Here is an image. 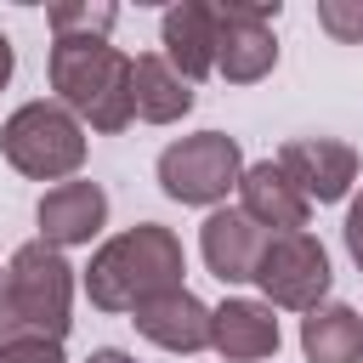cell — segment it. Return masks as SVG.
<instances>
[{"label":"cell","instance_id":"2e32d148","mask_svg":"<svg viewBox=\"0 0 363 363\" xmlns=\"http://www.w3.org/2000/svg\"><path fill=\"white\" fill-rule=\"evenodd\" d=\"M301 352L306 363H363V312L323 301L301 318Z\"/></svg>","mask_w":363,"mask_h":363},{"label":"cell","instance_id":"7402d4cb","mask_svg":"<svg viewBox=\"0 0 363 363\" xmlns=\"http://www.w3.org/2000/svg\"><path fill=\"white\" fill-rule=\"evenodd\" d=\"M11 62H17V57H11V40L0 34V91H6V79H11Z\"/></svg>","mask_w":363,"mask_h":363},{"label":"cell","instance_id":"d6986e66","mask_svg":"<svg viewBox=\"0 0 363 363\" xmlns=\"http://www.w3.org/2000/svg\"><path fill=\"white\" fill-rule=\"evenodd\" d=\"M0 363H62V346H51V340H17V346H0Z\"/></svg>","mask_w":363,"mask_h":363},{"label":"cell","instance_id":"277c9868","mask_svg":"<svg viewBox=\"0 0 363 363\" xmlns=\"http://www.w3.org/2000/svg\"><path fill=\"white\" fill-rule=\"evenodd\" d=\"M0 153L34 182H62L85 164V130L62 102H23L0 125Z\"/></svg>","mask_w":363,"mask_h":363},{"label":"cell","instance_id":"52a82bcc","mask_svg":"<svg viewBox=\"0 0 363 363\" xmlns=\"http://www.w3.org/2000/svg\"><path fill=\"white\" fill-rule=\"evenodd\" d=\"M278 0H221L216 6V74L227 85H255L278 62Z\"/></svg>","mask_w":363,"mask_h":363},{"label":"cell","instance_id":"9a60e30c","mask_svg":"<svg viewBox=\"0 0 363 363\" xmlns=\"http://www.w3.org/2000/svg\"><path fill=\"white\" fill-rule=\"evenodd\" d=\"M130 108H136V119H147V125H176V119L193 108V85H187L159 51L130 57Z\"/></svg>","mask_w":363,"mask_h":363},{"label":"cell","instance_id":"8fae6325","mask_svg":"<svg viewBox=\"0 0 363 363\" xmlns=\"http://www.w3.org/2000/svg\"><path fill=\"white\" fill-rule=\"evenodd\" d=\"M238 210L267 233H306V216H312V204L289 187V176L272 164V159H261V164H244V176H238Z\"/></svg>","mask_w":363,"mask_h":363},{"label":"cell","instance_id":"6da1fadb","mask_svg":"<svg viewBox=\"0 0 363 363\" xmlns=\"http://www.w3.org/2000/svg\"><path fill=\"white\" fill-rule=\"evenodd\" d=\"M182 272H187V255H182V238L159 221H136L130 233L108 238L91 267H85V295L91 306L102 312H136L142 301L164 295V289H182Z\"/></svg>","mask_w":363,"mask_h":363},{"label":"cell","instance_id":"7a4b0ae2","mask_svg":"<svg viewBox=\"0 0 363 363\" xmlns=\"http://www.w3.org/2000/svg\"><path fill=\"white\" fill-rule=\"evenodd\" d=\"M68 306H74V267L51 244H23L11 267L0 272V346L17 340H51L62 346L68 335Z\"/></svg>","mask_w":363,"mask_h":363},{"label":"cell","instance_id":"ac0fdd59","mask_svg":"<svg viewBox=\"0 0 363 363\" xmlns=\"http://www.w3.org/2000/svg\"><path fill=\"white\" fill-rule=\"evenodd\" d=\"M318 28L357 45L363 40V0H318Z\"/></svg>","mask_w":363,"mask_h":363},{"label":"cell","instance_id":"5bb4252c","mask_svg":"<svg viewBox=\"0 0 363 363\" xmlns=\"http://www.w3.org/2000/svg\"><path fill=\"white\" fill-rule=\"evenodd\" d=\"M210 346L221 363H261L278 352V318L261 301H221L210 312Z\"/></svg>","mask_w":363,"mask_h":363},{"label":"cell","instance_id":"9c48e42d","mask_svg":"<svg viewBox=\"0 0 363 363\" xmlns=\"http://www.w3.org/2000/svg\"><path fill=\"white\" fill-rule=\"evenodd\" d=\"M40 244L51 250H74V244H91L108 221V193L96 182H57L45 199H40Z\"/></svg>","mask_w":363,"mask_h":363},{"label":"cell","instance_id":"e0dca14e","mask_svg":"<svg viewBox=\"0 0 363 363\" xmlns=\"http://www.w3.org/2000/svg\"><path fill=\"white\" fill-rule=\"evenodd\" d=\"M113 17H119L113 6H51L45 11V23H51L57 40H108Z\"/></svg>","mask_w":363,"mask_h":363},{"label":"cell","instance_id":"ffe728a7","mask_svg":"<svg viewBox=\"0 0 363 363\" xmlns=\"http://www.w3.org/2000/svg\"><path fill=\"white\" fill-rule=\"evenodd\" d=\"M346 250H352V261H357V272H363V193H357L352 210H346Z\"/></svg>","mask_w":363,"mask_h":363},{"label":"cell","instance_id":"7c38bea8","mask_svg":"<svg viewBox=\"0 0 363 363\" xmlns=\"http://www.w3.org/2000/svg\"><path fill=\"white\" fill-rule=\"evenodd\" d=\"M261 244H267V233H261L244 210H210V221H204V233H199L204 267H210L221 284H250V278H255V261H261Z\"/></svg>","mask_w":363,"mask_h":363},{"label":"cell","instance_id":"44dd1931","mask_svg":"<svg viewBox=\"0 0 363 363\" xmlns=\"http://www.w3.org/2000/svg\"><path fill=\"white\" fill-rule=\"evenodd\" d=\"M85 363H136V357H130V352H119V346H102V352H91Z\"/></svg>","mask_w":363,"mask_h":363},{"label":"cell","instance_id":"30bf717a","mask_svg":"<svg viewBox=\"0 0 363 363\" xmlns=\"http://www.w3.org/2000/svg\"><path fill=\"white\" fill-rule=\"evenodd\" d=\"M136 335H147L164 352H204L210 346V306L193 289H164L130 312Z\"/></svg>","mask_w":363,"mask_h":363},{"label":"cell","instance_id":"5b68a950","mask_svg":"<svg viewBox=\"0 0 363 363\" xmlns=\"http://www.w3.org/2000/svg\"><path fill=\"white\" fill-rule=\"evenodd\" d=\"M238 176H244V153L221 130L182 136L159 153V187L176 204H221L238 187Z\"/></svg>","mask_w":363,"mask_h":363},{"label":"cell","instance_id":"8992f818","mask_svg":"<svg viewBox=\"0 0 363 363\" xmlns=\"http://www.w3.org/2000/svg\"><path fill=\"white\" fill-rule=\"evenodd\" d=\"M329 278H335V272H329V250H323L312 233H267L250 284H261L267 306L312 312V306H323Z\"/></svg>","mask_w":363,"mask_h":363},{"label":"cell","instance_id":"3957f363","mask_svg":"<svg viewBox=\"0 0 363 363\" xmlns=\"http://www.w3.org/2000/svg\"><path fill=\"white\" fill-rule=\"evenodd\" d=\"M51 91L68 113L91 119V130L113 136L136 119L130 108V57L108 40H57L51 45Z\"/></svg>","mask_w":363,"mask_h":363},{"label":"cell","instance_id":"4fadbf2b","mask_svg":"<svg viewBox=\"0 0 363 363\" xmlns=\"http://www.w3.org/2000/svg\"><path fill=\"white\" fill-rule=\"evenodd\" d=\"M159 40H164V62H170L187 85L204 79V74H216V6H204V0L170 6Z\"/></svg>","mask_w":363,"mask_h":363},{"label":"cell","instance_id":"ba28073f","mask_svg":"<svg viewBox=\"0 0 363 363\" xmlns=\"http://www.w3.org/2000/svg\"><path fill=\"white\" fill-rule=\"evenodd\" d=\"M284 176H289V187L312 204H335V199H346L352 193V182H357V153L346 147V142H335V136H295V142H284L278 147V159H272Z\"/></svg>","mask_w":363,"mask_h":363}]
</instances>
